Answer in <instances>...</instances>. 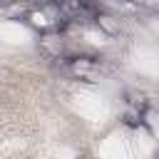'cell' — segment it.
<instances>
[{"label":"cell","mask_w":159,"mask_h":159,"mask_svg":"<svg viewBox=\"0 0 159 159\" xmlns=\"http://www.w3.org/2000/svg\"><path fill=\"white\" fill-rule=\"evenodd\" d=\"M122 2H137V0H122Z\"/></svg>","instance_id":"obj_5"},{"label":"cell","mask_w":159,"mask_h":159,"mask_svg":"<svg viewBox=\"0 0 159 159\" xmlns=\"http://www.w3.org/2000/svg\"><path fill=\"white\" fill-rule=\"evenodd\" d=\"M67 72L77 80H84V82H94L97 75H99V62L97 57L92 55H72L67 60Z\"/></svg>","instance_id":"obj_1"},{"label":"cell","mask_w":159,"mask_h":159,"mask_svg":"<svg viewBox=\"0 0 159 159\" xmlns=\"http://www.w3.org/2000/svg\"><path fill=\"white\" fill-rule=\"evenodd\" d=\"M40 52L50 60H62L65 57V37L62 32L57 30H50V32H42L40 35Z\"/></svg>","instance_id":"obj_2"},{"label":"cell","mask_w":159,"mask_h":159,"mask_svg":"<svg viewBox=\"0 0 159 159\" xmlns=\"http://www.w3.org/2000/svg\"><path fill=\"white\" fill-rule=\"evenodd\" d=\"M92 22L97 25L99 32H104V35H109V37H117V35L122 32V20L114 17V15H109V12H102V10H99Z\"/></svg>","instance_id":"obj_3"},{"label":"cell","mask_w":159,"mask_h":159,"mask_svg":"<svg viewBox=\"0 0 159 159\" xmlns=\"http://www.w3.org/2000/svg\"><path fill=\"white\" fill-rule=\"evenodd\" d=\"M142 7H147V10H157L159 12V0H137Z\"/></svg>","instance_id":"obj_4"}]
</instances>
